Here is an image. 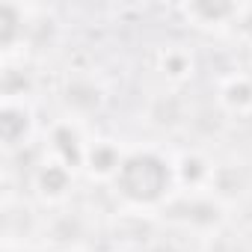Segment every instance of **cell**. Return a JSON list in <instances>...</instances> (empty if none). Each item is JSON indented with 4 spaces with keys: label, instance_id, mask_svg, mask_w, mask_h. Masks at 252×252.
Returning a JSON list of instances; mask_svg holds the SVG:
<instances>
[]
</instances>
